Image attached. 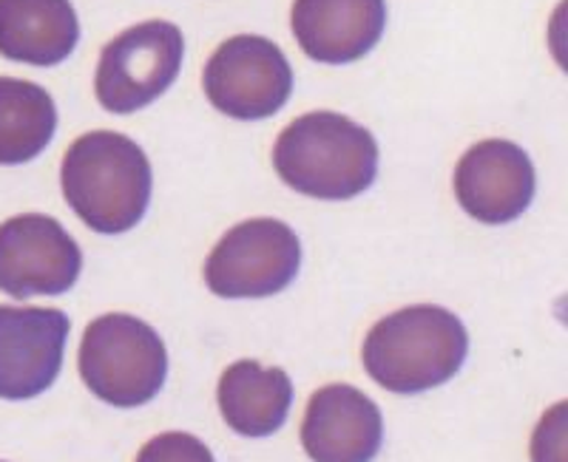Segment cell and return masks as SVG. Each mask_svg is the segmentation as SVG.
<instances>
[{"mask_svg": "<svg viewBox=\"0 0 568 462\" xmlns=\"http://www.w3.org/2000/svg\"><path fill=\"white\" fill-rule=\"evenodd\" d=\"M273 165L296 193L324 202L353 199L378 176V142L349 116L313 111L278 134Z\"/></svg>", "mask_w": 568, "mask_h": 462, "instance_id": "cell-3", "label": "cell"}, {"mask_svg": "<svg viewBox=\"0 0 568 462\" xmlns=\"http://www.w3.org/2000/svg\"><path fill=\"white\" fill-rule=\"evenodd\" d=\"M185 40L169 20H145L116 34L100 54L94 91L111 114H134L174 85Z\"/></svg>", "mask_w": 568, "mask_h": 462, "instance_id": "cell-5", "label": "cell"}, {"mask_svg": "<svg viewBox=\"0 0 568 462\" xmlns=\"http://www.w3.org/2000/svg\"><path fill=\"white\" fill-rule=\"evenodd\" d=\"M134 462H216L200 437L185 431H165L142 445Z\"/></svg>", "mask_w": 568, "mask_h": 462, "instance_id": "cell-16", "label": "cell"}, {"mask_svg": "<svg viewBox=\"0 0 568 462\" xmlns=\"http://www.w3.org/2000/svg\"><path fill=\"white\" fill-rule=\"evenodd\" d=\"M202 85L222 114L233 120H267L291 100L293 69L273 40L236 34L211 54Z\"/></svg>", "mask_w": 568, "mask_h": 462, "instance_id": "cell-7", "label": "cell"}, {"mask_svg": "<svg viewBox=\"0 0 568 462\" xmlns=\"http://www.w3.org/2000/svg\"><path fill=\"white\" fill-rule=\"evenodd\" d=\"M566 409V403H557L540 420L535 437H531V462H568Z\"/></svg>", "mask_w": 568, "mask_h": 462, "instance_id": "cell-17", "label": "cell"}, {"mask_svg": "<svg viewBox=\"0 0 568 462\" xmlns=\"http://www.w3.org/2000/svg\"><path fill=\"white\" fill-rule=\"evenodd\" d=\"M293 34L307 58L342 65L362 60L382 40L387 27L384 0H296Z\"/></svg>", "mask_w": 568, "mask_h": 462, "instance_id": "cell-12", "label": "cell"}, {"mask_svg": "<svg viewBox=\"0 0 568 462\" xmlns=\"http://www.w3.org/2000/svg\"><path fill=\"white\" fill-rule=\"evenodd\" d=\"M58 131L49 91L18 78H0V165H23L45 151Z\"/></svg>", "mask_w": 568, "mask_h": 462, "instance_id": "cell-15", "label": "cell"}, {"mask_svg": "<svg viewBox=\"0 0 568 462\" xmlns=\"http://www.w3.org/2000/svg\"><path fill=\"white\" fill-rule=\"evenodd\" d=\"M225 423L242 437H271L291 414L293 383L284 369H265L256 360H236L222 372L216 389Z\"/></svg>", "mask_w": 568, "mask_h": 462, "instance_id": "cell-14", "label": "cell"}, {"mask_svg": "<svg viewBox=\"0 0 568 462\" xmlns=\"http://www.w3.org/2000/svg\"><path fill=\"white\" fill-rule=\"evenodd\" d=\"M382 443V409L355 386L329 383L307 403L302 445L313 462H373Z\"/></svg>", "mask_w": 568, "mask_h": 462, "instance_id": "cell-11", "label": "cell"}, {"mask_svg": "<svg viewBox=\"0 0 568 462\" xmlns=\"http://www.w3.org/2000/svg\"><path fill=\"white\" fill-rule=\"evenodd\" d=\"M535 165L509 140L471 145L455 167V196L471 218L484 225H506L524 216L535 199Z\"/></svg>", "mask_w": 568, "mask_h": 462, "instance_id": "cell-10", "label": "cell"}, {"mask_svg": "<svg viewBox=\"0 0 568 462\" xmlns=\"http://www.w3.org/2000/svg\"><path fill=\"white\" fill-rule=\"evenodd\" d=\"M469 335L455 312L435 304L398 309L364 338L369 378L395 394H420L449 383L464 367Z\"/></svg>", "mask_w": 568, "mask_h": 462, "instance_id": "cell-1", "label": "cell"}, {"mask_svg": "<svg viewBox=\"0 0 568 462\" xmlns=\"http://www.w3.org/2000/svg\"><path fill=\"white\" fill-rule=\"evenodd\" d=\"M80 378L103 403L136 409L160 394L169 352L154 327L125 312L100 315L83 332Z\"/></svg>", "mask_w": 568, "mask_h": 462, "instance_id": "cell-4", "label": "cell"}, {"mask_svg": "<svg viewBox=\"0 0 568 462\" xmlns=\"http://www.w3.org/2000/svg\"><path fill=\"white\" fill-rule=\"evenodd\" d=\"M80 270L83 253L58 218L23 213L0 225V289L7 296H63Z\"/></svg>", "mask_w": 568, "mask_h": 462, "instance_id": "cell-8", "label": "cell"}, {"mask_svg": "<svg viewBox=\"0 0 568 462\" xmlns=\"http://www.w3.org/2000/svg\"><path fill=\"white\" fill-rule=\"evenodd\" d=\"M69 327L60 309L0 304V398L32 400L58 380Z\"/></svg>", "mask_w": 568, "mask_h": 462, "instance_id": "cell-9", "label": "cell"}, {"mask_svg": "<svg viewBox=\"0 0 568 462\" xmlns=\"http://www.w3.org/2000/svg\"><path fill=\"white\" fill-rule=\"evenodd\" d=\"M78 40L80 20L69 0H0V54L7 60L58 65Z\"/></svg>", "mask_w": 568, "mask_h": 462, "instance_id": "cell-13", "label": "cell"}, {"mask_svg": "<svg viewBox=\"0 0 568 462\" xmlns=\"http://www.w3.org/2000/svg\"><path fill=\"white\" fill-rule=\"evenodd\" d=\"M63 196L85 225L103 236L136 227L151 202V162L145 151L114 131H91L63 156Z\"/></svg>", "mask_w": 568, "mask_h": 462, "instance_id": "cell-2", "label": "cell"}, {"mask_svg": "<svg viewBox=\"0 0 568 462\" xmlns=\"http://www.w3.org/2000/svg\"><path fill=\"white\" fill-rule=\"evenodd\" d=\"M302 245L278 218H251L220 238L205 261V281L220 298H267L293 284Z\"/></svg>", "mask_w": 568, "mask_h": 462, "instance_id": "cell-6", "label": "cell"}]
</instances>
